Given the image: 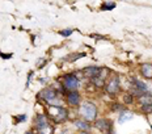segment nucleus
<instances>
[{
	"label": "nucleus",
	"mask_w": 152,
	"mask_h": 134,
	"mask_svg": "<svg viewBox=\"0 0 152 134\" xmlns=\"http://www.w3.org/2000/svg\"><path fill=\"white\" fill-rule=\"evenodd\" d=\"M75 126L77 127V129H81V130H88V129H91L89 122H88V121H81V120L75 121Z\"/></svg>",
	"instance_id": "13"
},
{
	"label": "nucleus",
	"mask_w": 152,
	"mask_h": 134,
	"mask_svg": "<svg viewBox=\"0 0 152 134\" xmlns=\"http://www.w3.org/2000/svg\"><path fill=\"white\" fill-rule=\"evenodd\" d=\"M25 134H33V133H31V132H28V133H25Z\"/></svg>",
	"instance_id": "20"
},
{
	"label": "nucleus",
	"mask_w": 152,
	"mask_h": 134,
	"mask_svg": "<svg viewBox=\"0 0 152 134\" xmlns=\"http://www.w3.org/2000/svg\"><path fill=\"white\" fill-rule=\"evenodd\" d=\"M36 126H37L39 134H53V127L49 125L46 116H43V114H38L37 116Z\"/></svg>",
	"instance_id": "3"
},
{
	"label": "nucleus",
	"mask_w": 152,
	"mask_h": 134,
	"mask_svg": "<svg viewBox=\"0 0 152 134\" xmlns=\"http://www.w3.org/2000/svg\"><path fill=\"white\" fill-rule=\"evenodd\" d=\"M71 33H72V29H66V30H62V32H61L62 36H66V37L69 36Z\"/></svg>",
	"instance_id": "16"
},
{
	"label": "nucleus",
	"mask_w": 152,
	"mask_h": 134,
	"mask_svg": "<svg viewBox=\"0 0 152 134\" xmlns=\"http://www.w3.org/2000/svg\"><path fill=\"white\" fill-rule=\"evenodd\" d=\"M115 7V3L114 1H109V4H104L102 5V9H113Z\"/></svg>",
	"instance_id": "15"
},
{
	"label": "nucleus",
	"mask_w": 152,
	"mask_h": 134,
	"mask_svg": "<svg viewBox=\"0 0 152 134\" xmlns=\"http://www.w3.org/2000/svg\"><path fill=\"white\" fill-rule=\"evenodd\" d=\"M39 96L42 97L46 103H49L51 105H58L59 103H61V100H59V97H58V94H56V91L53 89V88L43 89V91L39 94Z\"/></svg>",
	"instance_id": "4"
},
{
	"label": "nucleus",
	"mask_w": 152,
	"mask_h": 134,
	"mask_svg": "<svg viewBox=\"0 0 152 134\" xmlns=\"http://www.w3.org/2000/svg\"><path fill=\"white\" fill-rule=\"evenodd\" d=\"M81 134H88V133H85V132H83V133H81Z\"/></svg>",
	"instance_id": "21"
},
{
	"label": "nucleus",
	"mask_w": 152,
	"mask_h": 134,
	"mask_svg": "<svg viewBox=\"0 0 152 134\" xmlns=\"http://www.w3.org/2000/svg\"><path fill=\"white\" fill-rule=\"evenodd\" d=\"M107 70L106 68H101V71L99 72V75L97 76H94L93 79H92V82L94 83V85H97V87H101V85L104 84V80H105V74H107Z\"/></svg>",
	"instance_id": "7"
},
{
	"label": "nucleus",
	"mask_w": 152,
	"mask_h": 134,
	"mask_svg": "<svg viewBox=\"0 0 152 134\" xmlns=\"http://www.w3.org/2000/svg\"><path fill=\"white\" fill-rule=\"evenodd\" d=\"M100 71H101L100 67H88V68H85V70H84L85 75H87L88 78H91V79H93L94 76L99 75V72H100Z\"/></svg>",
	"instance_id": "11"
},
{
	"label": "nucleus",
	"mask_w": 152,
	"mask_h": 134,
	"mask_svg": "<svg viewBox=\"0 0 152 134\" xmlns=\"http://www.w3.org/2000/svg\"><path fill=\"white\" fill-rule=\"evenodd\" d=\"M105 89H106L107 94H112V95L117 94V92L119 91V79H118V76H113V78L107 82Z\"/></svg>",
	"instance_id": "6"
},
{
	"label": "nucleus",
	"mask_w": 152,
	"mask_h": 134,
	"mask_svg": "<svg viewBox=\"0 0 152 134\" xmlns=\"http://www.w3.org/2000/svg\"><path fill=\"white\" fill-rule=\"evenodd\" d=\"M80 114L85 119V121H93L97 116V108L93 103H84L80 108Z\"/></svg>",
	"instance_id": "2"
},
{
	"label": "nucleus",
	"mask_w": 152,
	"mask_h": 134,
	"mask_svg": "<svg viewBox=\"0 0 152 134\" xmlns=\"http://www.w3.org/2000/svg\"><path fill=\"white\" fill-rule=\"evenodd\" d=\"M67 101L71 105H77L79 103H80V95H79V92L77 91H71L67 96Z\"/></svg>",
	"instance_id": "9"
},
{
	"label": "nucleus",
	"mask_w": 152,
	"mask_h": 134,
	"mask_svg": "<svg viewBox=\"0 0 152 134\" xmlns=\"http://www.w3.org/2000/svg\"><path fill=\"white\" fill-rule=\"evenodd\" d=\"M126 99H125V100L126 101H129V103H131V101H132V99H131V96H130V95H129V96H125Z\"/></svg>",
	"instance_id": "18"
},
{
	"label": "nucleus",
	"mask_w": 152,
	"mask_h": 134,
	"mask_svg": "<svg viewBox=\"0 0 152 134\" xmlns=\"http://www.w3.org/2000/svg\"><path fill=\"white\" fill-rule=\"evenodd\" d=\"M96 127L100 130H102V132H109L112 127H110V122L107 120H99L96 122Z\"/></svg>",
	"instance_id": "10"
},
{
	"label": "nucleus",
	"mask_w": 152,
	"mask_h": 134,
	"mask_svg": "<svg viewBox=\"0 0 152 134\" xmlns=\"http://www.w3.org/2000/svg\"><path fill=\"white\" fill-rule=\"evenodd\" d=\"M25 119H26V116H20L18 117V121H25Z\"/></svg>",
	"instance_id": "19"
},
{
	"label": "nucleus",
	"mask_w": 152,
	"mask_h": 134,
	"mask_svg": "<svg viewBox=\"0 0 152 134\" xmlns=\"http://www.w3.org/2000/svg\"><path fill=\"white\" fill-rule=\"evenodd\" d=\"M138 99L139 103L142 104V107H152V94H150V92L142 94Z\"/></svg>",
	"instance_id": "8"
},
{
	"label": "nucleus",
	"mask_w": 152,
	"mask_h": 134,
	"mask_svg": "<svg viewBox=\"0 0 152 134\" xmlns=\"http://www.w3.org/2000/svg\"><path fill=\"white\" fill-rule=\"evenodd\" d=\"M47 114L55 124H61L64 122L68 117V113L66 110V108L61 107V105H51V107L47 109Z\"/></svg>",
	"instance_id": "1"
},
{
	"label": "nucleus",
	"mask_w": 152,
	"mask_h": 134,
	"mask_svg": "<svg viewBox=\"0 0 152 134\" xmlns=\"http://www.w3.org/2000/svg\"><path fill=\"white\" fill-rule=\"evenodd\" d=\"M142 75L147 79H151L152 78V65L145 63V65L142 66Z\"/></svg>",
	"instance_id": "12"
},
{
	"label": "nucleus",
	"mask_w": 152,
	"mask_h": 134,
	"mask_svg": "<svg viewBox=\"0 0 152 134\" xmlns=\"http://www.w3.org/2000/svg\"><path fill=\"white\" fill-rule=\"evenodd\" d=\"M79 85H80V83H79V80L75 78V76H72V75H66L64 76V88L68 89L69 92L76 91V89L79 88Z\"/></svg>",
	"instance_id": "5"
},
{
	"label": "nucleus",
	"mask_w": 152,
	"mask_h": 134,
	"mask_svg": "<svg viewBox=\"0 0 152 134\" xmlns=\"http://www.w3.org/2000/svg\"><path fill=\"white\" fill-rule=\"evenodd\" d=\"M143 110L144 112H151L152 110V107H143Z\"/></svg>",
	"instance_id": "17"
},
{
	"label": "nucleus",
	"mask_w": 152,
	"mask_h": 134,
	"mask_svg": "<svg viewBox=\"0 0 152 134\" xmlns=\"http://www.w3.org/2000/svg\"><path fill=\"white\" fill-rule=\"evenodd\" d=\"M132 117V113H130V112H125V113L121 114V117H119V122H125V121L130 120Z\"/></svg>",
	"instance_id": "14"
}]
</instances>
